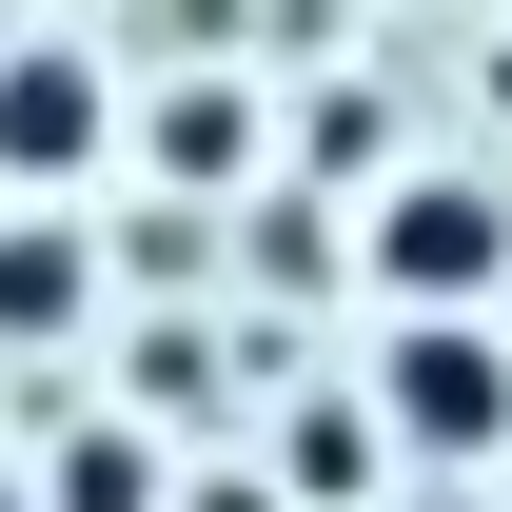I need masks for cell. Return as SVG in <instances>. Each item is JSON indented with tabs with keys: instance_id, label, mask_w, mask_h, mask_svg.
Wrapping results in <instances>:
<instances>
[{
	"instance_id": "obj_3",
	"label": "cell",
	"mask_w": 512,
	"mask_h": 512,
	"mask_svg": "<svg viewBox=\"0 0 512 512\" xmlns=\"http://www.w3.org/2000/svg\"><path fill=\"white\" fill-rule=\"evenodd\" d=\"M99 138H119V99H99V60H79V40H20V60H0V178L60 197Z\"/></svg>"
},
{
	"instance_id": "obj_8",
	"label": "cell",
	"mask_w": 512,
	"mask_h": 512,
	"mask_svg": "<svg viewBox=\"0 0 512 512\" xmlns=\"http://www.w3.org/2000/svg\"><path fill=\"white\" fill-rule=\"evenodd\" d=\"M296 178H316V197H355V178H375V197H394V119L355 99V79H335V99H296Z\"/></svg>"
},
{
	"instance_id": "obj_9",
	"label": "cell",
	"mask_w": 512,
	"mask_h": 512,
	"mask_svg": "<svg viewBox=\"0 0 512 512\" xmlns=\"http://www.w3.org/2000/svg\"><path fill=\"white\" fill-rule=\"evenodd\" d=\"M138 394H197V414H217V335H197V316H158V335H138Z\"/></svg>"
},
{
	"instance_id": "obj_6",
	"label": "cell",
	"mask_w": 512,
	"mask_h": 512,
	"mask_svg": "<svg viewBox=\"0 0 512 512\" xmlns=\"http://www.w3.org/2000/svg\"><path fill=\"white\" fill-rule=\"evenodd\" d=\"M40 512H178V473H158V434L138 414H99V434H40V473H20Z\"/></svg>"
},
{
	"instance_id": "obj_2",
	"label": "cell",
	"mask_w": 512,
	"mask_h": 512,
	"mask_svg": "<svg viewBox=\"0 0 512 512\" xmlns=\"http://www.w3.org/2000/svg\"><path fill=\"white\" fill-rule=\"evenodd\" d=\"M375 276H394V316H493V296H512V197L394 178L375 197Z\"/></svg>"
},
{
	"instance_id": "obj_7",
	"label": "cell",
	"mask_w": 512,
	"mask_h": 512,
	"mask_svg": "<svg viewBox=\"0 0 512 512\" xmlns=\"http://www.w3.org/2000/svg\"><path fill=\"white\" fill-rule=\"evenodd\" d=\"M394 434H375V394H296V453H276V493L296 512H375Z\"/></svg>"
},
{
	"instance_id": "obj_5",
	"label": "cell",
	"mask_w": 512,
	"mask_h": 512,
	"mask_svg": "<svg viewBox=\"0 0 512 512\" xmlns=\"http://www.w3.org/2000/svg\"><path fill=\"white\" fill-rule=\"evenodd\" d=\"M79 316H99V237L79 217H0V355H40Z\"/></svg>"
},
{
	"instance_id": "obj_11",
	"label": "cell",
	"mask_w": 512,
	"mask_h": 512,
	"mask_svg": "<svg viewBox=\"0 0 512 512\" xmlns=\"http://www.w3.org/2000/svg\"><path fill=\"white\" fill-rule=\"evenodd\" d=\"M0 512H40V493H0Z\"/></svg>"
},
{
	"instance_id": "obj_10",
	"label": "cell",
	"mask_w": 512,
	"mask_h": 512,
	"mask_svg": "<svg viewBox=\"0 0 512 512\" xmlns=\"http://www.w3.org/2000/svg\"><path fill=\"white\" fill-rule=\"evenodd\" d=\"M178 512H296L276 473H178Z\"/></svg>"
},
{
	"instance_id": "obj_1",
	"label": "cell",
	"mask_w": 512,
	"mask_h": 512,
	"mask_svg": "<svg viewBox=\"0 0 512 512\" xmlns=\"http://www.w3.org/2000/svg\"><path fill=\"white\" fill-rule=\"evenodd\" d=\"M375 434L434 453V473H493V453H512V355H493L473 316H414V335L375 355Z\"/></svg>"
},
{
	"instance_id": "obj_4",
	"label": "cell",
	"mask_w": 512,
	"mask_h": 512,
	"mask_svg": "<svg viewBox=\"0 0 512 512\" xmlns=\"http://www.w3.org/2000/svg\"><path fill=\"white\" fill-rule=\"evenodd\" d=\"M138 158L217 217V197H256V79H217V60H178L158 99H138Z\"/></svg>"
}]
</instances>
